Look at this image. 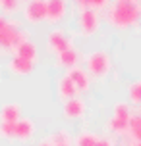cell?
<instances>
[{"instance_id":"cell-12","label":"cell","mask_w":141,"mask_h":146,"mask_svg":"<svg viewBox=\"0 0 141 146\" xmlns=\"http://www.w3.org/2000/svg\"><path fill=\"white\" fill-rule=\"evenodd\" d=\"M35 133V125L31 119H25L21 117L17 123H15V139L17 140H29Z\"/></svg>"},{"instance_id":"cell-30","label":"cell","mask_w":141,"mask_h":146,"mask_svg":"<svg viewBox=\"0 0 141 146\" xmlns=\"http://www.w3.org/2000/svg\"><path fill=\"white\" fill-rule=\"evenodd\" d=\"M2 2H4V0H0V4H2Z\"/></svg>"},{"instance_id":"cell-4","label":"cell","mask_w":141,"mask_h":146,"mask_svg":"<svg viewBox=\"0 0 141 146\" xmlns=\"http://www.w3.org/2000/svg\"><path fill=\"white\" fill-rule=\"evenodd\" d=\"M77 25H79V31L83 36H91L99 29V14L95 10H81Z\"/></svg>"},{"instance_id":"cell-11","label":"cell","mask_w":141,"mask_h":146,"mask_svg":"<svg viewBox=\"0 0 141 146\" xmlns=\"http://www.w3.org/2000/svg\"><path fill=\"white\" fill-rule=\"evenodd\" d=\"M21 119V106L19 104H6L0 110V121L6 123H17Z\"/></svg>"},{"instance_id":"cell-28","label":"cell","mask_w":141,"mask_h":146,"mask_svg":"<svg viewBox=\"0 0 141 146\" xmlns=\"http://www.w3.org/2000/svg\"><path fill=\"white\" fill-rule=\"evenodd\" d=\"M54 146H72V144H54Z\"/></svg>"},{"instance_id":"cell-6","label":"cell","mask_w":141,"mask_h":146,"mask_svg":"<svg viewBox=\"0 0 141 146\" xmlns=\"http://www.w3.org/2000/svg\"><path fill=\"white\" fill-rule=\"evenodd\" d=\"M46 46H48V50H50V52L58 54V52H62V50L72 48V40H70V36H66V33H64V31L54 29L50 35H48Z\"/></svg>"},{"instance_id":"cell-9","label":"cell","mask_w":141,"mask_h":146,"mask_svg":"<svg viewBox=\"0 0 141 146\" xmlns=\"http://www.w3.org/2000/svg\"><path fill=\"white\" fill-rule=\"evenodd\" d=\"M83 113H85V104H83L81 98L75 96V98H72L64 104V115L68 119H79V117H83Z\"/></svg>"},{"instance_id":"cell-7","label":"cell","mask_w":141,"mask_h":146,"mask_svg":"<svg viewBox=\"0 0 141 146\" xmlns=\"http://www.w3.org/2000/svg\"><path fill=\"white\" fill-rule=\"evenodd\" d=\"M46 2V21L48 23H58L68 10L66 0H45Z\"/></svg>"},{"instance_id":"cell-31","label":"cell","mask_w":141,"mask_h":146,"mask_svg":"<svg viewBox=\"0 0 141 146\" xmlns=\"http://www.w3.org/2000/svg\"><path fill=\"white\" fill-rule=\"evenodd\" d=\"M139 142H141V140H139Z\"/></svg>"},{"instance_id":"cell-22","label":"cell","mask_w":141,"mask_h":146,"mask_svg":"<svg viewBox=\"0 0 141 146\" xmlns=\"http://www.w3.org/2000/svg\"><path fill=\"white\" fill-rule=\"evenodd\" d=\"M0 8H2L4 14H14V12H17V8H19V0H4L0 4Z\"/></svg>"},{"instance_id":"cell-21","label":"cell","mask_w":141,"mask_h":146,"mask_svg":"<svg viewBox=\"0 0 141 146\" xmlns=\"http://www.w3.org/2000/svg\"><path fill=\"white\" fill-rule=\"evenodd\" d=\"M114 117H118V119H130V106L126 102H118L114 104Z\"/></svg>"},{"instance_id":"cell-2","label":"cell","mask_w":141,"mask_h":146,"mask_svg":"<svg viewBox=\"0 0 141 146\" xmlns=\"http://www.w3.org/2000/svg\"><path fill=\"white\" fill-rule=\"evenodd\" d=\"M85 66H87V71H89L91 77H95V79H104L108 71H110V58H108V54L103 50H97V52H91L89 56H87V62H85Z\"/></svg>"},{"instance_id":"cell-23","label":"cell","mask_w":141,"mask_h":146,"mask_svg":"<svg viewBox=\"0 0 141 146\" xmlns=\"http://www.w3.org/2000/svg\"><path fill=\"white\" fill-rule=\"evenodd\" d=\"M48 140H50L52 144H70V135L64 133V131H60V133H56V135H52Z\"/></svg>"},{"instance_id":"cell-17","label":"cell","mask_w":141,"mask_h":146,"mask_svg":"<svg viewBox=\"0 0 141 146\" xmlns=\"http://www.w3.org/2000/svg\"><path fill=\"white\" fill-rule=\"evenodd\" d=\"M97 137L95 133H89V131H83L75 137V146H97Z\"/></svg>"},{"instance_id":"cell-3","label":"cell","mask_w":141,"mask_h":146,"mask_svg":"<svg viewBox=\"0 0 141 146\" xmlns=\"http://www.w3.org/2000/svg\"><path fill=\"white\" fill-rule=\"evenodd\" d=\"M23 40H27V36L15 23H8L6 27L0 29V48L2 50H15Z\"/></svg>"},{"instance_id":"cell-29","label":"cell","mask_w":141,"mask_h":146,"mask_svg":"<svg viewBox=\"0 0 141 146\" xmlns=\"http://www.w3.org/2000/svg\"><path fill=\"white\" fill-rule=\"evenodd\" d=\"M118 2H132V0H118Z\"/></svg>"},{"instance_id":"cell-15","label":"cell","mask_w":141,"mask_h":146,"mask_svg":"<svg viewBox=\"0 0 141 146\" xmlns=\"http://www.w3.org/2000/svg\"><path fill=\"white\" fill-rule=\"evenodd\" d=\"M33 67H35V62L17 58V56H14L12 62H10V69L14 73H17V75H29V73L33 71Z\"/></svg>"},{"instance_id":"cell-13","label":"cell","mask_w":141,"mask_h":146,"mask_svg":"<svg viewBox=\"0 0 141 146\" xmlns=\"http://www.w3.org/2000/svg\"><path fill=\"white\" fill-rule=\"evenodd\" d=\"M15 56L17 58H23V60H29V62H35L37 60V44L31 42L29 38L27 40H23L17 48H15Z\"/></svg>"},{"instance_id":"cell-27","label":"cell","mask_w":141,"mask_h":146,"mask_svg":"<svg viewBox=\"0 0 141 146\" xmlns=\"http://www.w3.org/2000/svg\"><path fill=\"white\" fill-rule=\"evenodd\" d=\"M132 146H141V142H135V140H134V144H132Z\"/></svg>"},{"instance_id":"cell-24","label":"cell","mask_w":141,"mask_h":146,"mask_svg":"<svg viewBox=\"0 0 141 146\" xmlns=\"http://www.w3.org/2000/svg\"><path fill=\"white\" fill-rule=\"evenodd\" d=\"M97 146H114V144H112V140H110V139L99 137V140H97Z\"/></svg>"},{"instance_id":"cell-1","label":"cell","mask_w":141,"mask_h":146,"mask_svg":"<svg viewBox=\"0 0 141 146\" xmlns=\"http://www.w3.org/2000/svg\"><path fill=\"white\" fill-rule=\"evenodd\" d=\"M139 15H141V8L132 0V2H116V4H112L110 10L106 12V19L116 29H128V27L137 23Z\"/></svg>"},{"instance_id":"cell-19","label":"cell","mask_w":141,"mask_h":146,"mask_svg":"<svg viewBox=\"0 0 141 146\" xmlns=\"http://www.w3.org/2000/svg\"><path fill=\"white\" fill-rule=\"evenodd\" d=\"M128 94L134 104H141V81H135L128 87Z\"/></svg>"},{"instance_id":"cell-25","label":"cell","mask_w":141,"mask_h":146,"mask_svg":"<svg viewBox=\"0 0 141 146\" xmlns=\"http://www.w3.org/2000/svg\"><path fill=\"white\" fill-rule=\"evenodd\" d=\"M8 23H10V21L6 19V15H0V29H2V27H6Z\"/></svg>"},{"instance_id":"cell-26","label":"cell","mask_w":141,"mask_h":146,"mask_svg":"<svg viewBox=\"0 0 141 146\" xmlns=\"http://www.w3.org/2000/svg\"><path fill=\"white\" fill-rule=\"evenodd\" d=\"M39 146H54V144H52L50 140L46 139V140H43V142H41V144H39Z\"/></svg>"},{"instance_id":"cell-8","label":"cell","mask_w":141,"mask_h":146,"mask_svg":"<svg viewBox=\"0 0 141 146\" xmlns=\"http://www.w3.org/2000/svg\"><path fill=\"white\" fill-rule=\"evenodd\" d=\"M68 77L72 79V83H74V87L79 90V92H85L87 88H89V75L83 71L81 67H72L70 71H68Z\"/></svg>"},{"instance_id":"cell-14","label":"cell","mask_w":141,"mask_h":146,"mask_svg":"<svg viewBox=\"0 0 141 146\" xmlns=\"http://www.w3.org/2000/svg\"><path fill=\"white\" fill-rule=\"evenodd\" d=\"M56 62H58L60 67H68V69L75 67V64H77V52H75V48L72 46V48H68V50L58 52V54H56Z\"/></svg>"},{"instance_id":"cell-18","label":"cell","mask_w":141,"mask_h":146,"mask_svg":"<svg viewBox=\"0 0 141 146\" xmlns=\"http://www.w3.org/2000/svg\"><path fill=\"white\" fill-rule=\"evenodd\" d=\"M75 2L81 10H95V12L106 6V0H75Z\"/></svg>"},{"instance_id":"cell-20","label":"cell","mask_w":141,"mask_h":146,"mask_svg":"<svg viewBox=\"0 0 141 146\" xmlns=\"http://www.w3.org/2000/svg\"><path fill=\"white\" fill-rule=\"evenodd\" d=\"M0 137L2 139H15V123L0 121Z\"/></svg>"},{"instance_id":"cell-10","label":"cell","mask_w":141,"mask_h":146,"mask_svg":"<svg viewBox=\"0 0 141 146\" xmlns=\"http://www.w3.org/2000/svg\"><path fill=\"white\" fill-rule=\"evenodd\" d=\"M75 92H77V88L74 87L72 79H70L68 75L60 77L58 79V96L62 98V102H68V100L75 98Z\"/></svg>"},{"instance_id":"cell-16","label":"cell","mask_w":141,"mask_h":146,"mask_svg":"<svg viewBox=\"0 0 141 146\" xmlns=\"http://www.w3.org/2000/svg\"><path fill=\"white\" fill-rule=\"evenodd\" d=\"M106 129L116 135H126L130 131V119H118V117H112L110 121L106 123Z\"/></svg>"},{"instance_id":"cell-5","label":"cell","mask_w":141,"mask_h":146,"mask_svg":"<svg viewBox=\"0 0 141 146\" xmlns=\"http://www.w3.org/2000/svg\"><path fill=\"white\" fill-rule=\"evenodd\" d=\"M23 15L29 23L46 21V2L45 0H31L23 10Z\"/></svg>"},{"instance_id":"cell-32","label":"cell","mask_w":141,"mask_h":146,"mask_svg":"<svg viewBox=\"0 0 141 146\" xmlns=\"http://www.w3.org/2000/svg\"><path fill=\"white\" fill-rule=\"evenodd\" d=\"M29 2H31V0H29Z\"/></svg>"}]
</instances>
